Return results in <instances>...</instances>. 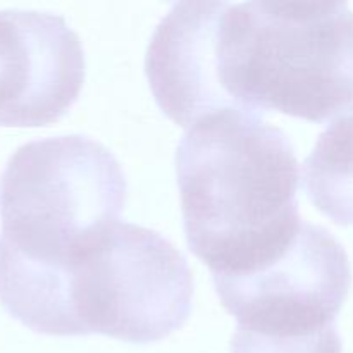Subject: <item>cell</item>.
<instances>
[{
	"label": "cell",
	"instance_id": "7a4b0ae2",
	"mask_svg": "<svg viewBox=\"0 0 353 353\" xmlns=\"http://www.w3.org/2000/svg\"><path fill=\"white\" fill-rule=\"evenodd\" d=\"M223 88L243 110L323 124L353 112V10L347 2H228Z\"/></svg>",
	"mask_w": 353,
	"mask_h": 353
},
{
	"label": "cell",
	"instance_id": "6da1fadb",
	"mask_svg": "<svg viewBox=\"0 0 353 353\" xmlns=\"http://www.w3.org/2000/svg\"><path fill=\"white\" fill-rule=\"evenodd\" d=\"M188 247L212 276L259 271L299 236L300 164L288 137L254 110L188 128L176 152Z\"/></svg>",
	"mask_w": 353,
	"mask_h": 353
},
{
	"label": "cell",
	"instance_id": "5b68a950",
	"mask_svg": "<svg viewBox=\"0 0 353 353\" xmlns=\"http://www.w3.org/2000/svg\"><path fill=\"white\" fill-rule=\"evenodd\" d=\"M216 293L238 327L307 334L334 327L352 285L348 255L323 226L303 223L292 247L259 271L212 276Z\"/></svg>",
	"mask_w": 353,
	"mask_h": 353
},
{
	"label": "cell",
	"instance_id": "3957f363",
	"mask_svg": "<svg viewBox=\"0 0 353 353\" xmlns=\"http://www.w3.org/2000/svg\"><path fill=\"white\" fill-rule=\"evenodd\" d=\"M126 176L81 134L30 141L0 176V264L68 278L76 259L119 221Z\"/></svg>",
	"mask_w": 353,
	"mask_h": 353
},
{
	"label": "cell",
	"instance_id": "ba28073f",
	"mask_svg": "<svg viewBox=\"0 0 353 353\" xmlns=\"http://www.w3.org/2000/svg\"><path fill=\"white\" fill-rule=\"evenodd\" d=\"M310 202L341 226H353V114L334 121L302 165Z\"/></svg>",
	"mask_w": 353,
	"mask_h": 353
},
{
	"label": "cell",
	"instance_id": "8992f818",
	"mask_svg": "<svg viewBox=\"0 0 353 353\" xmlns=\"http://www.w3.org/2000/svg\"><path fill=\"white\" fill-rule=\"evenodd\" d=\"M85 72L81 40L64 17L0 10V126L59 121L78 100Z\"/></svg>",
	"mask_w": 353,
	"mask_h": 353
},
{
	"label": "cell",
	"instance_id": "277c9868",
	"mask_svg": "<svg viewBox=\"0 0 353 353\" xmlns=\"http://www.w3.org/2000/svg\"><path fill=\"white\" fill-rule=\"evenodd\" d=\"M68 288L76 336L154 343L192 310V271L178 248L157 231L119 221L68 269Z\"/></svg>",
	"mask_w": 353,
	"mask_h": 353
},
{
	"label": "cell",
	"instance_id": "52a82bcc",
	"mask_svg": "<svg viewBox=\"0 0 353 353\" xmlns=\"http://www.w3.org/2000/svg\"><path fill=\"white\" fill-rule=\"evenodd\" d=\"M226 6L174 3L148 43L145 72L155 102L183 128L210 114L238 109L221 83L219 38Z\"/></svg>",
	"mask_w": 353,
	"mask_h": 353
}]
</instances>
